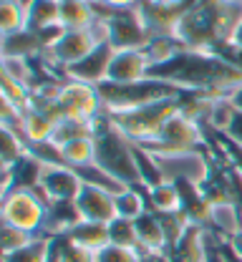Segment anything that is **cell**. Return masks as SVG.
<instances>
[{
	"instance_id": "9c48e42d",
	"label": "cell",
	"mask_w": 242,
	"mask_h": 262,
	"mask_svg": "<svg viewBox=\"0 0 242 262\" xmlns=\"http://www.w3.org/2000/svg\"><path fill=\"white\" fill-rule=\"evenodd\" d=\"M104 114V103L99 96L96 86L81 83V81H66L61 98L56 103V121L58 119H81V121H94Z\"/></svg>"
},
{
	"instance_id": "cb8c5ba5",
	"label": "cell",
	"mask_w": 242,
	"mask_h": 262,
	"mask_svg": "<svg viewBox=\"0 0 242 262\" xmlns=\"http://www.w3.org/2000/svg\"><path fill=\"white\" fill-rule=\"evenodd\" d=\"M99 20L94 3H73V0H61V26L66 31H78V28H91Z\"/></svg>"
},
{
	"instance_id": "9a60e30c",
	"label": "cell",
	"mask_w": 242,
	"mask_h": 262,
	"mask_svg": "<svg viewBox=\"0 0 242 262\" xmlns=\"http://www.w3.org/2000/svg\"><path fill=\"white\" fill-rule=\"evenodd\" d=\"M149 71H151V63L144 51H116L108 68V81L121 83V86L139 83L149 78Z\"/></svg>"
},
{
	"instance_id": "ab89813d",
	"label": "cell",
	"mask_w": 242,
	"mask_h": 262,
	"mask_svg": "<svg viewBox=\"0 0 242 262\" xmlns=\"http://www.w3.org/2000/svg\"><path fill=\"white\" fill-rule=\"evenodd\" d=\"M227 98L232 101V106H235L237 111H242V83H235V86L227 91Z\"/></svg>"
},
{
	"instance_id": "e0dca14e",
	"label": "cell",
	"mask_w": 242,
	"mask_h": 262,
	"mask_svg": "<svg viewBox=\"0 0 242 262\" xmlns=\"http://www.w3.org/2000/svg\"><path fill=\"white\" fill-rule=\"evenodd\" d=\"M78 222H83V220H81V212H78L76 202H51L40 234H48V237L69 234Z\"/></svg>"
},
{
	"instance_id": "8fae6325",
	"label": "cell",
	"mask_w": 242,
	"mask_h": 262,
	"mask_svg": "<svg viewBox=\"0 0 242 262\" xmlns=\"http://www.w3.org/2000/svg\"><path fill=\"white\" fill-rule=\"evenodd\" d=\"M40 187L51 202H76V196L81 194L86 182L73 166L61 164V166H43Z\"/></svg>"
},
{
	"instance_id": "7a4b0ae2",
	"label": "cell",
	"mask_w": 242,
	"mask_h": 262,
	"mask_svg": "<svg viewBox=\"0 0 242 262\" xmlns=\"http://www.w3.org/2000/svg\"><path fill=\"white\" fill-rule=\"evenodd\" d=\"M94 139H96V166H101L126 187L144 189L134 157V141H129L116 129L106 114L94 119Z\"/></svg>"
},
{
	"instance_id": "ee69618b",
	"label": "cell",
	"mask_w": 242,
	"mask_h": 262,
	"mask_svg": "<svg viewBox=\"0 0 242 262\" xmlns=\"http://www.w3.org/2000/svg\"><path fill=\"white\" fill-rule=\"evenodd\" d=\"M230 46H232V48H237V51H242V23L237 26V31L232 33V40H230Z\"/></svg>"
},
{
	"instance_id": "4316f807",
	"label": "cell",
	"mask_w": 242,
	"mask_h": 262,
	"mask_svg": "<svg viewBox=\"0 0 242 262\" xmlns=\"http://www.w3.org/2000/svg\"><path fill=\"white\" fill-rule=\"evenodd\" d=\"M141 51L146 53V58H149L151 68H159V66L174 61L182 51H187V46H182L174 35H154Z\"/></svg>"
},
{
	"instance_id": "3957f363",
	"label": "cell",
	"mask_w": 242,
	"mask_h": 262,
	"mask_svg": "<svg viewBox=\"0 0 242 262\" xmlns=\"http://www.w3.org/2000/svg\"><path fill=\"white\" fill-rule=\"evenodd\" d=\"M177 111H182V96L154 101V103L126 108V111H111L106 116L111 119V124L121 131L129 141H134V144H151L162 134L164 124L172 119Z\"/></svg>"
},
{
	"instance_id": "bcb514c9",
	"label": "cell",
	"mask_w": 242,
	"mask_h": 262,
	"mask_svg": "<svg viewBox=\"0 0 242 262\" xmlns=\"http://www.w3.org/2000/svg\"><path fill=\"white\" fill-rule=\"evenodd\" d=\"M149 3H177V0H149Z\"/></svg>"
},
{
	"instance_id": "d590c367",
	"label": "cell",
	"mask_w": 242,
	"mask_h": 262,
	"mask_svg": "<svg viewBox=\"0 0 242 262\" xmlns=\"http://www.w3.org/2000/svg\"><path fill=\"white\" fill-rule=\"evenodd\" d=\"M3 98H8L10 103H15L18 108H28V103H31V89L26 86V83H20V81H13V78H8V76H3Z\"/></svg>"
},
{
	"instance_id": "5bb4252c",
	"label": "cell",
	"mask_w": 242,
	"mask_h": 262,
	"mask_svg": "<svg viewBox=\"0 0 242 262\" xmlns=\"http://www.w3.org/2000/svg\"><path fill=\"white\" fill-rule=\"evenodd\" d=\"M111 192H106L101 187L86 184L81 189V194L76 196V207L81 212V220L86 222H101V225H111L116 220V202H114Z\"/></svg>"
},
{
	"instance_id": "7402d4cb",
	"label": "cell",
	"mask_w": 242,
	"mask_h": 262,
	"mask_svg": "<svg viewBox=\"0 0 242 262\" xmlns=\"http://www.w3.org/2000/svg\"><path fill=\"white\" fill-rule=\"evenodd\" d=\"M61 26V0H31L28 3V31L40 33Z\"/></svg>"
},
{
	"instance_id": "7bdbcfd3",
	"label": "cell",
	"mask_w": 242,
	"mask_h": 262,
	"mask_svg": "<svg viewBox=\"0 0 242 262\" xmlns=\"http://www.w3.org/2000/svg\"><path fill=\"white\" fill-rule=\"evenodd\" d=\"M219 250H222V255H225V260H227V262H242V257H237V255H235V252L227 247V242H225V239H222Z\"/></svg>"
},
{
	"instance_id": "f6af8a7d",
	"label": "cell",
	"mask_w": 242,
	"mask_h": 262,
	"mask_svg": "<svg viewBox=\"0 0 242 262\" xmlns=\"http://www.w3.org/2000/svg\"><path fill=\"white\" fill-rule=\"evenodd\" d=\"M141 262H159V257H154V255H144V260Z\"/></svg>"
},
{
	"instance_id": "7c38bea8",
	"label": "cell",
	"mask_w": 242,
	"mask_h": 262,
	"mask_svg": "<svg viewBox=\"0 0 242 262\" xmlns=\"http://www.w3.org/2000/svg\"><path fill=\"white\" fill-rule=\"evenodd\" d=\"M219 237H214L209 229L189 225L184 229V234L179 237V242L169 250V262H209L212 247Z\"/></svg>"
},
{
	"instance_id": "d4e9b609",
	"label": "cell",
	"mask_w": 242,
	"mask_h": 262,
	"mask_svg": "<svg viewBox=\"0 0 242 262\" xmlns=\"http://www.w3.org/2000/svg\"><path fill=\"white\" fill-rule=\"evenodd\" d=\"M28 31V5L23 0H0V35Z\"/></svg>"
},
{
	"instance_id": "ffe728a7",
	"label": "cell",
	"mask_w": 242,
	"mask_h": 262,
	"mask_svg": "<svg viewBox=\"0 0 242 262\" xmlns=\"http://www.w3.org/2000/svg\"><path fill=\"white\" fill-rule=\"evenodd\" d=\"M53 131H56V119L53 116H48L43 111H35V108H26L18 134L28 144H46V141H51Z\"/></svg>"
},
{
	"instance_id": "2e32d148",
	"label": "cell",
	"mask_w": 242,
	"mask_h": 262,
	"mask_svg": "<svg viewBox=\"0 0 242 262\" xmlns=\"http://www.w3.org/2000/svg\"><path fill=\"white\" fill-rule=\"evenodd\" d=\"M137 225V237H139V250L141 255H154V257H162V255H169V242H167V234L162 229L159 217L149 209L144 212L139 220H134Z\"/></svg>"
},
{
	"instance_id": "f546056e",
	"label": "cell",
	"mask_w": 242,
	"mask_h": 262,
	"mask_svg": "<svg viewBox=\"0 0 242 262\" xmlns=\"http://www.w3.org/2000/svg\"><path fill=\"white\" fill-rule=\"evenodd\" d=\"M3 134V149H0V164L3 166H15L23 157H28V141L13 129V126H0Z\"/></svg>"
},
{
	"instance_id": "f35d334b",
	"label": "cell",
	"mask_w": 242,
	"mask_h": 262,
	"mask_svg": "<svg viewBox=\"0 0 242 262\" xmlns=\"http://www.w3.org/2000/svg\"><path fill=\"white\" fill-rule=\"evenodd\" d=\"M104 8H111V10H129V8H137L141 0H94Z\"/></svg>"
},
{
	"instance_id": "1f68e13d",
	"label": "cell",
	"mask_w": 242,
	"mask_h": 262,
	"mask_svg": "<svg viewBox=\"0 0 242 262\" xmlns=\"http://www.w3.org/2000/svg\"><path fill=\"white\" fill-rule=\"evenodd\" d=\"M48 250H51V237L38 234L31 245L3 255V262H48Z\"/></svg>"
},
{
	"instance_id": "d6986e66",
	"label": "cell",
	"mask_w": 242,
	"mask_h": 262,
	"mask_svg": "<svg viewBox=\"0 0 242 262\" xmlns=\"http://www.w3.org/2000/svg\"><path fill=\"white\" fill-rule=\"evenodd\" d=\"M69 239L73 245L99 255L101 250H106L111 245V234H108V225H101V222H78L76 227L69 232Z\"/></svg>"
},
{
	"instance_id": "4fadbf2b",
	"label": "cell",
	"mask_w": 242,
	"mask_h": 262,
	"mask_svg": "<svg viewBox=\"0 0 242 262\" xmlns=\"http://www.w3.org/2000/svg\"><path fill=\"white\" fill-rule=\"evenodd\" d=\"M114 53L116 48L111 43H104L99 48H94L81 63L66 68V78L71 81H81V83H89V86H101L108 81V68H111V61H114Z\"/></svg>"
},
{
	"instance_id": "d6a6232c",
	"label": "cell",
	"mask_w": 242,
	"mask_h": 262,
	"mask_svg": "<svg viewBox=\"0 0 242 262\" xmlns=\"http://www.w3.org/2000/svg\"><path fill=\"white\" fill-rule=\"evenodd\" d=\"M235 114H237V108L232 106V101H230L227 96L212 98L209 116H207V126L212 131H217V134L222 136V134H227L230 124H232V119H235Z\"/></svg>"
},
{
	"instance_id": "4dcf8cb0",
	"label": "cell",
	"mask_w": 242,
	"mask_h": 262,
	"mask_svg": "<svg viewBox=\"0 0 242 262\" xmlns=\"http://www.w3.org/2000/svg\"><path fill=\"white\" fill-rule=\"evenodd\" d=\"M83 136H94V121H81V119H58L56 131H53V144L63 146L73 139H83Z\"/></svg>"
},
{
	"instance_id": "603a6c76",
	"label": "cell",
	"mask_w": 242,
	"mask_h": 262,
	"mask_svg": "<svg viewBox=\"0 0 242 262\" xmlns=\"http://www.w3.org/2000/svg\"><path fill=\"white\" fill-rule=\"evenodd\" d=\"M146 196H149L151 212H182L184 209L182 189H179V184H174L169 179H164L162 184L146 189Z\"/></svg>"
},
{
	"instance_id": "44dd1931",
	"label": "cell",
	"mask_w": 242,
	"mask_h": 262,
	"mask_svg": "<svg viewBox=\"0 0 242 262\" xmlns=\"http://www.w3.org/2000/svg\"><path fill=\"white\" fill-rule=\"evenodd\" d=\"M46 53L43 40L38 33L23 31L15 35H3V56H18V58H38Z\"/></svg>"
},
{
	"instance_id": "484cf974",
	"label": "cell",
	"mask_w": 242,
	"mask_h": 262,
	"mask_svg": "<svg viewBox=\"0 0 242 262\" xmlns=\"http://www.w3.org/2000/svg\"><path fill=\"white\" fill-rule=\"evenodd\" d=\"M116 202V217L121 220H139L144 212H149V196H146V189H139V187H126L124 192L114 196Z\"/></svg>"
},
{
	"instance_id": "836d02e7",
	"label": "cell",
	"mask_w": 242,
	"mask_h": 262,
	"mask_svg": "<svg viewBox=\"0 0 242 262\" xmlns=\"http://www.w3.org/2000/svg\"><path fill=\"white\" fill-rule=\"evenodd\" d=\"M108 234H111V245L139 250L137 225H134L131 220H121V217H116V220H114V222L108 225ZM139 252H141V250H139Z\"/></svg>"
},
{
	"instance_id": "52a82bcc",
	"label": "cell",
	"mask_w": 242,
	"mask_h": 262,
	"mask_svg": "<svg viewBox=\"0 0 242 262\" xmlns=\"http://www.w3.org/2000/svg\"><path fill=\"white\" fill-rule=\"evenodd\" d=\"M94 10L106 23L108 43L116 51H141L151 40V35L146 31V23L141 18L139 5L137 8H129V10H111V8H104V5L94 3Z\"/></svg>"
},
{
	"instance_id": "8d00e7d4",
	"label": "cell",
	"mask_w": 242,
	"mask_h": 262,
	"mask_svg": "<svg viewBox=\"0 0 242 262\" xmlns=\"http://www.w3.org/2000/svg\"><path fill=\"white\" fill-rule=\"evenodd\" d=\"M144 255L131 247H119V245H108L96 255V262H141Z\"/></svg>"
},
{
	"instance_id": "8992f818",
	"label": "cell",
	"mask_w": 242,
	"mask_h": 262,
	"mask_svg": "<svg viewBox=\"0 0 242 262\" xmlns=\"http://www.w3.org/2000/svg\"><path fill=\"white\" fill-rule=\"evenodd\" d=\"M108 43V31H106V23L99 18L91 28H78V31H66L58 43L46 51V61L56 68H61L66 73V68L81 63L94 48Z\"/></svg>"
},
{
	"instance_id": "f1b7e54d",
	"label": "cell",
	"mask_w": 242,
	"mask_h": 262,
	"mask_svg": "<svg viewBox=\"0 0 242 262\" xmlns=\"http://www.w3.org/2000/svg\"><path fill=\"white\" fill-rule=\"evenodd\" d=\"M48 262H96V255L73 245L69 234H56V237H51Z\"/></svg>"
},
{
	"instance_id": "5b68a950",
	"label": "cell",
	"mask_w": 242,
	"mask_h": 262,
	"mask_svg": "<svg viewBox=\"0 0 242 262\" xmlns=\"http://www.w3.org/2000/svg\"><path fill=\"white\" fill-rule=\"evenodd\" d=\"M144 149H149L157 157L164 154H192V151H207L205 144V134L202 124H197L194 119H189L184 111H177L172 119L164 124L162 134L151 141V144H141Z\"/></svg>"
},
{
	"instance_id": "7dc6e473",
	"label": "cell",
	"mask_w": 242,
	"mask_h": 262,
	"mask_svg": "<svg viewBox=\"0 0 242 262\" xmlns=\"http://www.w3.org/2000/svg\"><path fill=\"white\" fill-rule=\"evenodd\" d=\"M73 3H94V0H73Z\"/></svg>"
},
{
	"instance_id": "b9f144b4",
	"label": "cell",
	"mask_w": 242,
	"mask_h": 262,
	"mask_svg": "<svg viewBox=\"0 0 242 262\" xmlns=\"http://www.w3.org/2000/svg\"><path fill=\"white\" fill-rule=\"evenodd\" d=\"M219 245H222V239H217V242H214L212 255H209V262H227L225 260V255H222V250H219Z\"/></svg>"
},
{
	"instance_id": "74e56055",
	"label": "cell",
	"mask_w": 242,
	"mask_h": 262,
	"mask_svg": "<svg viewBox=\"0 0 242 262\" xmlns=\"http://www.w3.org/2000/svg\"><path fill=\"white\" fill-rule=\"evenodd\" d=\"M237 151H242V111H237L235 114V119H232V124H230V129H227V134H222Z\"/></svg>"
},
{
	"instance_id": "30bf717a",
	"label": "cell",
	"mask_w": 242,
	"mask_h": 262,
	"mask_svg": "<svg viewBox=\"0 0 242 262\" xmlns=\"http://www.w3.org/2000/svg\"><path fill=\"white\" fill-rule=\"evenodd\" d=\"M157 157V154H154ZM159 169L164 179L174 184H194L205 187L212 177V164L207 159V151H192V154H164L157 157Z\"/></svg>"
},
{
	"instance_id": "60d3db41",
	"label": "cell",
	"mask_w": 242,
	"mask_h": 262,
	"mask_svg": "<svg viewBox=\"0 0 242 262\" xmlns=\"http://www.w3.org/2000/svg\"><path fill=\"white\" fill-rule=\"evenodd\" d=\"M227 242V247L237 255V257H242V232H237V234H232L230 239H225Z\"/></svg>"
},
{
	"instance_id": "277c9868",
	"label": "cell",
	"mask_w": 242,
	"mask_h": 262,
	"mask_svg": "<svg viewBox=\"0 0 242 262\" xmlns=\"http://www.w3.org/2000/svg\"><path fill=\"white\" fill-rule=\"evenodd\" d=\"M187 91L167 83V81H159V78H146V81H139V83H111L106 81L99 86V96L104 103V114L111 111H126V108H137V106H146V103H154V101H164V98H177L184 96Z\"/></svg>"
},
{
	"instance_id": "6da1fadb",
	"label": "cell",
	"mask_w": 242,
	"mask_h": 262,
	"mask_svg": "<svg viewBox=\"0 0 242 262\" xmlns=\"http://www.w3.org/2000/svg\"><path fill=\"white\" fill-rule=\"evenodd\" d=\"M242 23V0H194L182 15L174 38L189 51L217 53Z\"/></svg>"
},
{
	"instance_id": "83f0119b",
	"label": "cell",
	"mask_w": 242,
	"mask_h": 262,
	"mask_svg": "<svg viewBox=\"0 0 242 262\" xmlns=\"http://www.w3.org/2000/svg\"><path fill=\"white\" fill-rule=\"evenodd\" d=\"M61 157H63V164L73 166V169H83V166L96 164V139L94 136L73 139L61 146Z\"/></svg>"
},
{
	"instance_id": "ba28073f",
	"label": "cell",
	"mask_w": 242,
	"mask_h": 262,
	"mask_svg": "<svg viewBox=\"0 0 242 262\" xmlns=\"http://www.w3.org/2000/svg\"><path fill=\"white\" fill-rule=\"evenodd\" d=\"M46 212H48V204L35 194L33 189L15 187L13 192H8L3 196L0 225H13L18 229L40 234L43 232V222H46Z\"/></svg>"
},
{
	"instance_id": "e575fe53",
	"label": "cell",
	"mask_w": 242,
	"mask_h": 262,
	"mask_svg": "<svg viewBox=\"0 0 242 262\" xmlns=\"http://www.w3.org/2000/svg\"><path fill=\"white\" fill-rule=\"evenodd\" d=\"M35 237L38 234L26 232V229H18V227H13V225H0V250H3V255L15 252V250L31 245Z\"/></svg>"
},
{
	"instance_id": "ac0fdd59",
	"label": "cell",
	"mask_w": 242,
	"mask_h": 262,
	"mask_svg": "<svg viewBox=\"0 0 242 262\" xmlns=\"http://www.w3.org/2000/svg\"><path fill=\"white\" fill-rule=\"evenodd\" d=\"M209 232L219 239H230L242 232V209L235 202H217L209 212Z\"/></svg>"
}]
</instances>
